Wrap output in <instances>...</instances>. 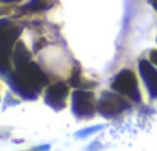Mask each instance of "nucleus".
Returning a JSON list of instances; mask_svg holds the SVG:
<instances>
[{
	"mask_svg": "<svg viewBox=\"0 0 157 151\" xmlns=\"http://www.w3.org/2000/svg\"><path fill=\"white\" fill-rule=\"evenodd\" d=\"M6 80L13 91L23 99H36L48 82L45 72L34 62H29L6 74Z\"/></svg>",
	"mask_w": 157,
	"mask_h": 151,
	"instance_id": "nucleus-1",
	"label": "nucleus"
},
{
	"mask_svg": "<svg viewBox=\"0 0 157 151\" xmlns=\"http://www.w3.org/2000/svg\"><path fill=\"white\" fill-rule=\"evenodd\" d=\"M111 88L128 97L129 100L132 102H140L142 97H140V91H139V83H137V77L136 74L131 71V69H122L116 77L113 79V83H111Z\"/></svg>",
	"mask_w": 157,
	"mask_h": 151,
	"instance_id": "nucleus-2",
	"label": "nucleus"
},
{
	"mask_svg": "<svg viewBox=\"0 0 157 151\" xmlns=\"http://www.w3.org/2000/svg\"><path fill=\"white\" fill-rule=\"evenodd\" d=\"M72 113L77 119H90L96 114V99L91 91L86 90H75L72 93Z\"/></svg>",
	"mask_w": 157,
	"mask_h": 151,
	"instance_id": "nucleus-3",
	"label": "nucleus"
},
{
	"mask_svg": "<svg viewBox=\"0 0 157 151\" xmlns=\"http://www.w3.org/2000/svg\"><path fill=\"white\" fill-rule=\"evenodd\" d=\"M129 108V102L123 99L119 93H103L102 97L97 102V111L103 114L105 117H116L120 113L126 111Z\"/></svg>",
	"mask_w": 157,
	"mask_h": 151,
	"instance_id": "nucleus-4",
	"label": "nucleus"
},
{
	"mask_svg": "<svg viewBox=\"0 0 157 151\" xmlns=\"http://www.w3.org/2000/svg\"><path fill=\"white\" fill-rule=\"evenodd\" d=\"M20 28L6 19H0V51L13 57L14 45L19 39Z\"/></svg>",
	"mask_w": 157,
	"mask_h": 151,
	"instance_id": "nucleus-5",
	"label": "nucleus"
},
{
	"mask_svg": "<svg viewBox=\"0 0 157 151\" xmlns=\"http://www.w3.org/2000/svg\"><path fill=\"white\" fill-rule=\"evenodd\" d=\"M69 94V88L68 85H65L63 82H57V83H51L49 87H46L45 91V102L54 108V110H62L66 105V99Z\"/></svg>",
	"mask_w": 157,
	"mask_h": 151,
	"instance_id": "nucleus-6",
	"label": "nucleus"
},
{
	"mask_svg": "<svg viewBox=\"0 0 157 151\" xmlns=\"http://www.w3.org/2000/svg\"><path fill=\"white\" fill-rule=\"evenodd\" d=\"M139 69H140V76H142V79L146 85V90H148L149 96L157 97V69L148 60H140L139 62Z\"/></svg>",
	"mask_w": 157,
	"mask_h": 151,
	"instance_id": "nucleus-7",
	"label": "nucleus"
},
{
	"mask_svg": "<svg viewBox=\"0 0 157 151\" xmlns=\"http://www.w3.org/2000/svg\"><path fill=\"white\" fill-rule=\"evenodd\" d=\"M11 59H13L14 68H20V66H23V65H26V63L31 62V54L26 49V46H25L23 42H16Z\"/></svg>",
	"mask_w": 157,
	"mask_h": 151,
	"instance_id": "nucleus-8",
	"label": "nucleus"
},
{
	"mask_svg": "<svg viewBox=\"0 0 157 151\" xmlns=\"http://www.w3.org/2000/svg\"><path fill=\"white\" fill-rule=\"evenodd\" d=\"M43 8H45V5L40 2V0H31L28 5L20 8V11L22 13H36V11H42Z\"/></svg>",
	"mask_w": 157,
	"mask_h": 151,
	"instance_id": "nucleus-9",
	"label": "nucleus"
},
{
	"mask_svg": "<svg viewBox=\"0 0 157 151\" xmlns=\"http://www.w3.org/2000/svg\"><path fill=\"white\" fill-rule=\"evenodd\" d=\"M102 128H103V125L91 126V128H88V130H83V131H80V134H77V137H86V136H90L93 131H97V130H102Z\"/></svg>",
	"mask_w": 157,
	"mask_h": 151,
	"instance_id": "nucleus-10",
	"label": "nucleus"
},
{
	"mask_svg": "<svg viewBox=\"0 0 157 151\" xmlns=\"http://www.w3.org/2000/svg\"><path fill=\"white\" fill-rule=\"evenodd\" d=\"M149 62H151L152 65L157 66V49H154V51L149 52Z\"/></svg>",
	"mask_w": 157,
	"mask_h": 151,
	"instance_id": "nucleus-11",
	"label": "nucleus"
},
{
	"mask_svg": "<svg viewBox=\"0 0 157 151\" xmlns=\"http://www.w3.org/2000/svg\"><path fill=\"white\" fill-rule=\"evenodd\" d=\"M3 3H16V2H22V0H0Z\"/></svg>",
	"mask_w": 157,
	"mask_h": 151,
	"instance_id": "nucleus-12",
	"label": "nucleus"
},
{
	"mask_svg": "<svg viewBox=\"0 0 157 151\" xmlns=\"http://www.w3.org/2000/svg\"><path fill=\"white\" fill-rule=\"evenodd\" d=\"M151 5H152V8L157 11V0H151Z\"/></svg>",
	"mask_w": 157,
	"mask_h": 151,
	"instance_id": "nucleus-13",
	"label": "nucleus"
},
{
	"mask_svg": "<svg viewBox=\"0 0 157 151\" xmlns=\"http://www.w3.org/2000/svg\"><path fill=\"white\" fill-rule=\"evenodd\" d=\"M31 151H34V149H31Z\"/></svg>",
	"mask_w": 157,
	"mask_h": 151,
	"instance_id": "nucleus-14",
	"label": "nucleus"
}]
</instances>
